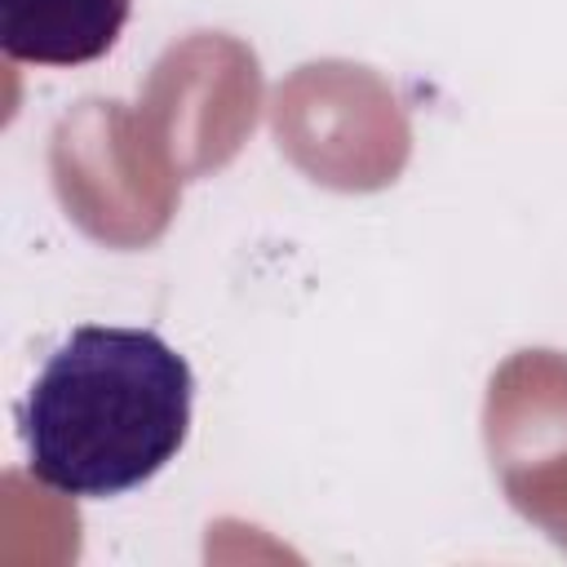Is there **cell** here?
<instances>
[{"instance_id":"obj_2","label":"cell","mask_w":567,"mask_h":567,"mask_svg":"<svg viewBox=\"0 0 567 567\" xmlns=\"http://www.w3.org/2000/svg\"><path fill=\"white\" fill-rule=\"evenodd\" d=\"M133 0H0V49L31 66H84L115 49Z\"/></svg>"},{"instance_id":"obj_1","label":"cell","mask_w":567,"mask_h":567,"mask_svg":"<svg viewBox=\"0 0 567 567\" xmlns=\"http://www.w3.org/2000/svg\"><path fill=\"white\" fill-rule=\"evenodd\" d=\"M195 372L155 328L84 323L35 372L18 430L35 483L97 501L155 478L190 434Z\"/></svg>"}]
</instances>
